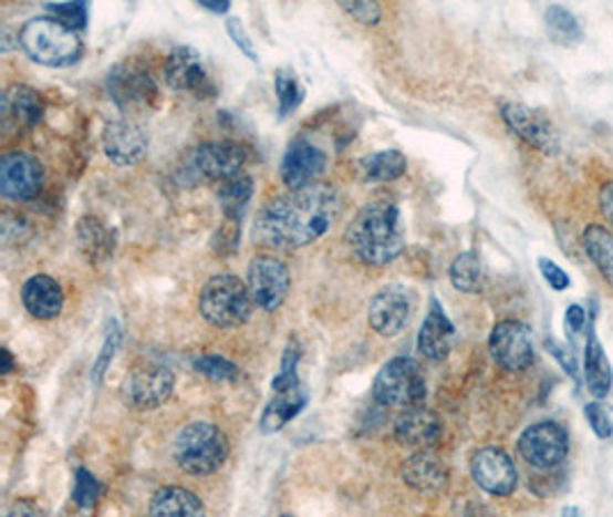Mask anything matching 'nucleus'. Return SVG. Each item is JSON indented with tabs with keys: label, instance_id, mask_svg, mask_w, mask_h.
Returning a JSON list of instances; mask_svg holds the SVG:
<instances>
[{
	"label": "nucleus",
	"instance_id": "obj_1",
	"mask_svg": "<svg viewBox=\"0 0 613 517\" xmlns=\"http://www.w3.org/2000/svg\"><path fill=\"white\" fill-rule=\"evenodd\" d=\"M343 215V198L331 185L288 192L262 205L256 235L271 249L294 251L318 241Z\"/></svg>",
	"mask_w": 613,
	"mask_h": 517
},
{
	"label": "nucleus",
	"instance_id": "obj_2",
	"mask_svg": "<svg viewBox=\"0 0 613 517\" xmlns=\"http://www.w3.org/2000/svg\"><path fill=\"white\" fill-rule=\"evenodd\" d=\"M345 239L363 265L382 267L393 262L405 249V221L401 209L393 200L363 205L347 226Z\"/></svg>",
	"mask_w": 613,
	"mask_h": 517
},
{
	"label": "nucleus",
	"instance_id": "obj_3",
	"mask_svg": "<svg viewBox=\"0 0 613 517\" xmlns=\"http://www.w3.org/2000/svg\"><path fill=\"white\" fill-rule=\"evenodd\" d=\"M19 44L30 60L44 68H72L83 55V42L76 30L53 17H35L25 21Z\"/></svg>",
	"mask_w": 613,
	"mask_h": 517
},
{
	"label": "nucleus",
	"instance_id": "obj_4",
	"mask_svg": "<svg viewBox=\"0 0 613 517\" xmlns=\"http://www.w3.org/2000/svg\"><path fill=\"white\" fill-rule=\"evenodd\" d=\"M230 453V442L219 425L196 421L184 425L173 444L175 463L191 476H207L224 467Z\"/></svg>",
	"mask_w": 613,
	"mask_h": 517
},
{
	"label": "nucleus",
	"instance_id": "obj_5",
	"mask_svg": "<svg viewBox=\"0 0 613 517\" xmlns=\"http://www.w3.org/2000/svg\"><path fill=\"white\" fill-rule=\"evenodd\" d=\"M253 299L249 294L247 283L235 273H219L211 277L198 297L200 316L219 329H232L243 322H249L253 313Z\"/></svg>",
	"mask_w": 613,
	"mask_h": 517
},
{
	"label": "nucleus",
	"instance_id": "obj_6",
	"mask_svg": "<svg viewBox=\"0 0 613 517\" xmlns=\"http://www.w3.org/2000/svg\"><path fill=\"white\" fill-rule=\"evenodd\" d=\"M373 395L380 405L409 410L425 401V378L418 363L409 356L386 361L373 382Z\"/></svg>",
	"mask_w": 613,
	"mask_h": 517
},
{
	"label": "nucleus",
	"instance_id": "obj_7",
	"mask_svg": "<svg viewBox=\"0 0 613 517\" xmlns=\"http://www.w3.org/2000/svg\"><path fill=\"white\" fill-rule=\"evenodd\" d=\"M519 455L533 469L547 472L559 467L570 451L568 431L557 421H540L529 425V428L517 440Z\"/></svg>",
	"mask_w": 613,
	"mask_h": 517
},
{
	"label": "nucleus",
	"instance_id": "obj_8",
	"mask_svg": "<svg viewBox=\"0 0 613 517\" xmlns=\"http://www.w3.org/2000/svg\"><path fill=\"white\" fill-rule=\"evenodd\" d=\"M175 389V375L164 363L145 361L122 382V401L132 410H157Z\"/></svg>",
	"mask_w": 613,
	"mask_h": 517
},
{
	"label": "nucleus",
	"instance_id": "obj_9",
	"mask_svg": "<svg viewBox=\"0 0 613 517\" xmlns=\"http://www.w3.org/2000/svg\"><path fill=\"white\" fill-rule=\"evenodd\" d=\"M489 352L499 369L508 373H522L533 366L536 345L531 329L519 320H503L492 329Z\"/></svg>",
	"mask_w": 613,
	"mask_h": 517
},
{
	"label": "nucleus",
	"instance_id": "obj_10",
	"mask_svg": "<svg viewBox=\"0 0 613 517\" xmlns=\"http://www.w3.org/2000/svg\"><path fill=\"white\" fill-rule=\"evenodd\" d=\"M247 288L253 303L262 311H276L283 307L290 292V269L276 256H256L249 265Z\"/></svg>",
	"mask_w": 613,
	"mask_h": 517
},
{
	"label": "nucleus",
	"instance_id": "obj_11",
	"mask_svg": "<svg viewBox=\"0 0 613 517\" xmlns=\"http://www.w3.org/2000/svg\"><path fill=\"white\" fill-rule=\"evenodd\" d=\"M501 117L508 130L533 149L544 152V155H557L559 152L561 143L557 127L551 125V120L542 111L519 102H506L501 106Z\"/></svg>",
	"mask_w": 613,
	"mask_h": 517
},
{
	"label": "nucleus",
	"instance_id": "obj_12",
	"mask_svg": "<svg viewBox=\"0 0 613 517\" xmlns=\"http://www.w3.org/2000/svg\"><path fill=\"white\" fill-rule=\"evenodd\" d=\"M471 476L478 488L495 497H510L517 490V467L499 446H482L471 455Z\"/></svg>",
	"mask_w": 613,
	"mask_h": 517
},
{
	"label": "nucleus",
	"instance_id": "obj_13",
	"mask_svg": "<svg viewBox=\"0 0 613 517\" xmlns=\"http://www.w3.org/2000/svg\"><path fill=\"white\" fill-rule=\"evenodd\" d=\"M249 152L235 141H209L194 149L191 168L214 182H228L241 175V168L247 166Z\"/></svg>",
	"mask_w": 613,
	"mask_h": 517
},
{
	"label": "nucleus",
	"instance_id": "obj_14",
	"mask_svg": "<svg viewBox=\"0 0 613 517\" xmlns=\"http://www.w3.org/2000/svg\"><path fill=\"white\" fill-rule=\"evenodd\" d=\"M166 81L177 93H189L198 100L217 95V85L211 83L202 55L191 46H177L166 60Z\"/></svg>",
	"mask_w": 613,
	"mask_h": 517
},
{
	"label": "nucleus",
	"instance_id": "obj_15",
	"mask_svg": "<svg viewBox=\"0 0 613 517\" xmlns=\"http://www.w3.org/2000/svg\"><path fill=\"white\" fill-rule=\"evenodd\" d=\"M414 311L412 292L405 286H386L382 288L367 309V320L371 327L384 339H393L397 333L405 331Z\"/></svg>",
	"mask_w": 613,
	"mask_h": 517
},
{
	"label": "nucleus",
	"instance_id": "obj_16",
	"mask_svg": "<svg viewBox=\"0 0 613 517\" xmlns=\"http://www.w3.org/2000/svg\"><path fill=\"white\" fill-rule=\"evenodd\" d=\"M108 97L122 108V111H136V108H149L155 104L159 90L155 79L149 72L141 70L138 65H117L106 81Z\"/></svg>",
	"mask_w": 613,
	"mask_h": 517
},
{
	"label": "nucleus",
	"instance_id": "obj_17",
	"mask_svg": "<svg viewBox=\"0 0 613 517\" xmlns=\"http://www.w3.org/2000/svg\"><path fill=\"white\" fill-rule=\"evenodd\" d=\"M44 182L42 164L25 152H8L0 159V194L10 200H33Z\"/></svg>",
	"mask_w": 613,
	"mask_h": 517
},
{
	"label": "nucleus",
	"instance_id": "obj_18",
	"mask_svg": "<svg viewBox=\"0 0 613 517\" xmlns=\"http://www.w3.org/2000/svg\"><path fill=\"white\" fill-rule=\"evenodd\" d=\"M326 170V155L305 138H297L290 143L285 157L281 162V177L283 185L290 192H299L305 187L318 185V179Z\"/></svg>",
	"mask_w": 613,
	"mask_h": 517
},
{
	"label": "nucleus",
	"instance_id": "obj_19",
	"mask_svg": "<svg viewBox=\"0 0 613 517\" xmlns=\"http://www.w3.org/2000/svg\"><path fill=\"white\" fill-rule=\"evenodd\" d=\"M147 134L143 132V127L134 120H113L104 127V136H102V145L106 157L115 164V166H134L143 159V155L147 152Z\"/></svg>",
	"mask_w": 613,
	"mask_h": 517
},
{
	"label": "nucleus",
	"instance_id": "obj_20",
	"mask_svg": "<svg viewBox=\"0 0 613 517\" xmlns=\"http://www.w3.org/2000/svg\"><path fill=\"white\" fill-rule=\"evenodd\" d=\"M393 435L403 446L425 451L441 437V418L423 405L409 407L397 416Z\"/></svg>",
	"mask_w": 613,
	"mask_h": 517
},
{
	"label": "nucleus",
	"instance_id": "obj_21",
	"mask_svg": "<svg viewBox=\"0 0 613 517\" xmlns=\"http://www.w3.org/2000/svg\"><path fill=\"white\" fill-rule=\"evenodd\" d=\"M44 113V102L38 90L28 85H10L0 102V115H3L6 130H30L35 127Z\"/></svg>",
	"mask_w": 613,
	"mask_h": 517
},
{
	"label": "nucleus",
	"instance_id": "obj_22",
	"mask_svg": "<svg viewBox=\"0 0 613 517\" xmlns=\"http://www.w3.org/2000/svg\"><path fill=\"white\" fill-rule=\"evenodd\" d=\"M455 341V324L448 320L439 299H430V309L418 331V352L430 361H441L450 354Z\"/></svg>",
	"mask_w": 613,
	"mask_h": 517
},
{
	"label": "nucleus",
	"instance_id": "obj_23",
	"mask_svg": "<svg viewBox=\"0 0 613 517\" xmlns=\"http://www.w3.org/2000/svg\"><path fill=\"white\" fill-rule=\"evenodd\" d=\"M21 301L25 311L38 320H53L65 307V294L60 283L49 273H35L23 283Z\"/></svg>",
	"mask_w": 613,
	"mask_h": 517
},
{
	"label": "nucleus",
	"instance_id": "obj_24",
	"mask_svg": "<svg viewBox=\"0 0 613 517\" xmlns=\"http://www.w3.org/2000/svg\"><path fill=\"white\" fill-rule=\"evenodd\" d=\"M403 478H405V483L409 485V488H414L416 493L437 495L446 488L448 469H446L441 458H437L433 451L425 448V451H416L412 458L405 463Z\"/></svg>",
	"mask_w": 613,
	"mask_h": 517
},
{
	"label": "nucleus",
	"instance_id": "obj_25",
	"mask_svg": "<svg viewBox=\"0 0 613 517\" xmlns=\"http://www.w3.org/2000/svg\"><path fill=\"white\" fill-rule=\"evenodd\" d=\"M584 378L593 399L602 401L613 389V366L604 352V345L598 337L595 318H591L586 329V350H584Z\"/></svg>",
	"mask_w": 613,
	"mask_h": 517
},
{
	"label": "nucleus",
	"instance_id": "obj_26",
	"mask_svg": "<svg viewBox=\"0 0 613 517\" xmlns=\"http://www.w3.org/2000/svg\"><path fill=\"white\" fill-rule=\"evenodd\" d=\"M305 403H309V393H305L303 384L273 391L271 401L267 403V407L260 416V431L264 435H273V433L283 431L294 416H299V412L305 407Z\"/></svg>",
	"mask_w": 613,
	"mask_h": 517
},
{
	"label": "nucleus",
	"instance_id": "obj_27",
	"mask_svg": "<svg viewBox=\"0 0 613 517\" xmlns=\"http://www.w3.org/2000/svg\"><path fill=\"white\" fill-rule=\"evenodd\" d=\"M149 517H207L205 504L187 488L168 485L149 502Z\"/></svg>",
	"mask_w": 613,
	"mask_h": 517
},
{
	"label": "nucleus",
	"instance_id": "obj_28",
	"mask_svg": "<svg viewBox=\"0 0 613 517\" xmlns=\"http://www.w3.org/2000/svg\"><path fill=\"white\" fill-rule=\"evenodd\" d=\"M356 173L365 182H393L407 173V159L397 149H380L356 162Z\"/></svg>",
	"mask_w": 613,
	"mask_h": 517
},
{
	"label": "nucleus",
	"instance_id": "obj_29",
	"mask_svg": "<svg viewBox=\"0 0 613 517\" xmlns=\"http://www.w3.org/2000/svg\"><path fill=\"white\" fill-rule=\"evenodd\" d=\"M581 241H584L586 256L598 267L606 286L613 290V232L598 224H591L586 226L584 235H581Z\"/></svg>",
	"mask_w": 613,
	"mask_h": 517
},
{
	"label": "nucleus",
	"instance_id": "obj_30",
	"mask_svg": "<svg viewBox=\"0 0 613 517\" xmlns=\"http://www.w3.org/2000/svg\"><path fill=\"white\" fill-rule=\"evenodd\" d=\"M217 196H219L224 219L241 224L243 211H247L253 198V179L249 175H239L228 182H221Z\"/></svg>",
	"mask_w": 613,
	"mask_h": 517
},
{
	"label": "nucleus",
	"instance_id": "obj_31",
	"mask_svg": "<svg viewBox=\"0 0 613 517\" xmlns=\"http://www.w3.org/2000/svg\"><path fill=\"white\" fill-rule=\"evenodd\" d=\"M544 30L549 40L561 46H576L584 40V28L563 6H551L544 10Z\"/></svg>",
	"mask_w": 613,
	"mask_h": 517
},
{
	"label": "nucleus",
	"instance_id": "obj_32",
	"mask_svg": "<svg viewBox=\"0 0 613 517\" xmlns=\"http://www.w3.org/2000/svg\"><path fill=\"white\" fill-rule=\"evenodd\" d=\"M76 235H79V247L85 254V258H90V262L106 260L113 254V235L108 232V228H104L100 219H92V217L81 219Z\"/></svg>",
	"mask_w": 613,
	"mask_h": 517
},
{
	"label": "nucleus",
	"instance_id": "obj_33",
	"mask_svg": "<svg viewBox=\"0 0 613 517\" xmlns=\"http://www.w3.org/2000/svg\"><path fill=\"white\" fill-rule=\"evenodd\" d=\"M450 283L459 292H480L482 290V262L476 251H465L453 260Z\"/></svg>",
	"mask_w": 613,
	"mask_h": 517
},
{
	"label": "nucleus",
	"instance_id": "obj_34",
	"mask_svg": "<svg viewBox=\"0 0 613 517\" xmlns=\"http://www.w3.org/2000/svg\"><path fill=\"white\" fill-rule=\"evenodd\" d=\"M273 87H276V100H279V115L288 117L290 113H294L301 102H303V85L299 83L297 74L292 70H279L273 79Z\"/></svg>",
	"mask_w": 613,
	"mask_h": 517
},
{
	"label": "nucleus",
	"instance_id": "obj_35",
	"mask_svg": "<svg viewBox=\"0 0 613 517\" xmlns=\"http://www.w3.org/2000/svg\"><path fill=\"white\" fill-rule=\"evenodd\" d=\"M194 369H196V373L209 378L211 382H237L239 380V369L232 361H228L219 354L198 356L194 361Z\"/></svg>",
	"mask_w": 613,
	"mask_h": 517
},
{
	"label": "nucleus",
	"instance_id": "obj_36",
	"mask_svg": "<svg viewBox=\"0 0 613 517\" xmlns=\"http://www.w3.org/2000/svg\"><path fill=\"white\" fill-rule=\"evenodd\" d=\"M102 495V483L97 480L95 474H90L87 469H76V476H74V493H72V499L79 508H92L97 504Z\"/></svg>",
	"mask_w": 613,
	"mask_h": 517
},
{
	"label": "nucleus",
	"instance_id": "obj_37",
	"mask_svg": "<svg viewBox=\"0 0 613 517\" xmlns=\"http://www.w3.org/2000/svg\"><path fill=\"white\" fill-rule=\"evenodd\" d=\"M544 348H547V352H549L551 356H554V359L559 361V366L565 371V375L572 378L574 384H579V382H581V373H584V371L579 369V359H576L574 345H570V343H559V341H554V339H547V341H544Z\"/></svg>",
	"mask_w": 613,
	"mask_h": 517
},
{
	"label": "nucleus",
	"instance_id": "obj_38",
	"mask_svg": "<svg viewBox=\"0 0 613 517\" xmlns=\"http://www.w3.org/2000/svg\"><path fill=\"white\" fill-rule=\"evenodd\" d=\"M46 12L72 30H81L87 23V6L85 3H55V6L49 3Z\"/></svg>",
	"mask_w": 613,
	"mask_h": 517
},
{
	"label": "nucleus",
	"instance_id": "obj_39",
	"mask_svg": "<svg viewBox=\"0 0 613 517\" xmlns=\"http://www.w3.org/2000/svg\"><path fill=\"white\" fill-rule=\"evenodd\" d=\"M584 414H586V421L591 425V431L598 440H611L613 437V421L606 412V407L602 403H589L584 407Z\"/></svg>",
	"mask_w": 613,
	"mask_h": 517
},
{
	"label": "nucleus",
	"instance_id": "obj_40",
	"mask_svg": "<svg viewBox=\"0 0 613 517\" xmlns=\"http://www.w3.org/2000/svg\"><path fill=\"white\" fill-rule=\"evenodd\" d=\"M341 8L363 25H375L382 19V8L377 3H371V0H350V3L343 0Z\"/></svg>",
	"mask_w": 613,
	"mask_h": 517
},
{
	"label": "nucleus",
	"instance_id": "obj_41",
	"mask_svg": "<svg viewBox=\"0 0 613 517\" xmlns=\"http://www.w3.org/2000/svg\"><path fill=\"white\" fill-rule=\"evenodd\" d=\"M117 345H120V329H117V324L113 322V329L108 331V337H106V341H104L102 354H100V359H97V363H95V369H92V382H95V384L102 382L106 369L111 366V361H113V356H115Z\"/></svg>",
	"mask_w": 613,
	"mask_h": 517
},
{
	"label": "nucleus",
	"instance_id": "obj_42",
	"mask_svg": "<svg viewBox=\"0 0 613 517\" xmlns=\"http://www.w3.org/2000/svg\"><path fill=\"white\" fill-rule=\"evenodd\" d=\"M538 269L542 273V279L547 281V286L551 290H557V292H563L570 288V277H568V271L563 267H559L554 260H549V258H538Z\"/></svg>",
	"mask_w": 613,
	"mask_h": 517
},
{
	"label": "nucleus",
	"instance_id": "obj_43",
	"mask_svg": "<svg viewBox=\"0 0 613 517\" xmlns=\"http://www.w3.org/2000/svg\"><path fill=\"white\" fill-rule=\"evenodd\" d=\"M586 327H589L586 311L581 309L579 303H572V307H568L565 318H563V331H565V339H568L570 345L576 343V339L586 331Z\"/></svg>",
	"mask_w": 613,
	"mask_h": 517
},
{
	"label": "nucleus",
	"instance_id": "obj_44",
	"mask_svg": "<svg viewBox=\"0 0 613 517\" xmlns=\"http://www.w3.org/2000/svg\"><path fill=\"white\" fill-rule=\"evenodd\" d=\"M226 25H228V33H230V38H232V42H235V46L243 53V55H247L249 60H251V63H258V53H256V49H253V40L249 38V33H247V28H243V23H241V19H237V17H230L228 21H226Z\"/></svg>",
	"mask_w": 613,
	"mask_h": 517
},
{
	"label": "nucleus",
	"instance_id": "obj_45",
	"mask_svg": "<svg viewBox=\"0 0 613 517\" xmlns=\"http://www.w3.org/2000/svg\"><path fill=\"white\" fill-rule=\"evenodd\" d=\"M6 517H44V510L35 502L19 499L12 504V508L8 510Z\"/></svg>",
	"mask_w": 613,
	"mask_h": 517
},
{
	"label": "nucleus",
	"instance_id": "obj_46",
	"mask_svg": "<svg viewBox=\"0 0 613 517\" xmlns=\"http://www.w3.org/2000/svg\"><path fill=\"white\" fill-rule=\"evenodd\" d=\"M600 209L604 219L613 226V182H604L600 189Z\"/></svg>",
	"mask_w": 613,
	"mask_h": 517
},
{
	"label": "nucleus",
	"instance_id": "obj_47",
	"mask_svg": "<svg viewBox=\"0 0 613 517\" xmlns=\"http://www.w3.org/2000/svg\"><path fill=\"white\" fill-rule=\"evenodd\" d=\"M200 8L214 12V14H226L230 10L228 0H200Z\"/></svg>",
	"mask_w": 613,
	"mask_h": 517
},
{
	"label": "nucleus",
	"instance_id": "obj_48",
	"mask_svg": "<svg viewBox=\"0 0 613 517\" xmlns=\"http://www.w3.org/2000/svg\"><path fill=\"white\" fill-rule=\"evenodd\" d=\"M561 517H584V515H581V510L576 506H568V508H563Z\"/></svg>",
	"mask_w": 613,
	"mask_h": 517
},
{
	"label": "nucleus",
	"instance_id": "obj_49",
	"mask_svg": "<svg viewBox=\"0 0 613 517\" xmlns=\"http://www.w3.org/2000/svg\"><path fill=\"white\" fill-rule=\"evenodd\" d=\"M3 359H6V363H3V373H10V371H12V356H10V350H3Z\"/></svg>",
	"mask_w": 613,
	"mask_h": 517
},
{
	"label": "nucleus",
	"instance_id": "obj_50",
	"mask_svg": "<svg viewBox=\"0 0 613 517\" xmlns=\"http://www.w3.org/2000/svg\"><path fill=\"white\" fill-rule=\"evenodd\" d=\"M283 517H290V515H283Z\"/></svg>",
	"mask_w": 613,
	"mask_h": 517
}]
</instances>
